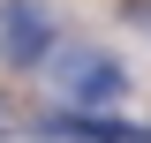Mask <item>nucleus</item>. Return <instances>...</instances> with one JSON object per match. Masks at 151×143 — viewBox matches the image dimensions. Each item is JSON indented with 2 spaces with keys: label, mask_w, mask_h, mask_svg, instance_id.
I'll use <instances>...</instances> for the list:
<instances>
[{
  "label": "nucleus",
  "mask_w": 151,
  "mask_h": 143,
  "mask_svg": "<svg viewBox=\"0 0 151 143\" xmlns=\"http://www.w3.org/2000/svg\"><path fill=\"white\" fill-rule=\"evenodd\" d=\"M45 68H53V90L68 106H121V98H129V68H121L106 45H60Z\"/></svg>",
  "instance_id": "obj_1"
},
{
  "label": "nucleus",
  "mask_w": 151,
  "mask_h": 143,
  "mask_svg": "<svg viewBox=\"0 0 151 143\" xmlns=\"http://www.w3.org/2000/svg\"><path fill=\"white\" fill-rule=\"evenodd\" d=\"M53 53H60L53 8H38V0H0V68L30 75V68H45Z\"/></svg>",
  "instance_id": "obj_2"
},
{
  "label": "nucleus",
  "mask_w": 151,
  "mask_h": 143,
  "mask_svg": "<svg viewBox=\"0 0 151 143\" xmlns=\"http://www.w3.org/2000/svg\"><path fill=\"white\" fill-rule=\"evenodd\" d=\"M30 136L38 143H151V128L121 121V113H98V106H68V113H38Z\"/></svg>",
  "instance_id": "obj_3"
},
{
  "label": "nucleus",
  "mask_w": 151,
  "mask_h": 143,
  "mask_svg": "<svg viewBox=\"0 0 151 143\" xmlns=\"http://www.w3.org/2000/svg\"><path fill=\"white\" fill-rule=\"evenodd\" d=\"M121 23H129V30H144V38H151V0H121Z\"/></svg>",
  "instance_id": "obj_4"
},
{
  "label": "nucleus",
  "mask_w": 151,
  "mask_h": 143,
  "mask_svg": "<svg viewBox=\"0 0 151 143\" xmlns=\"http://www.w3.org/2000/svg\"><path fill=\"white\" fill-rule=\"evenodd\" d=\"M0 143H8V113H0Z\"/></svg>",
  "instance_id": "obj_5"
}]
</instances>
